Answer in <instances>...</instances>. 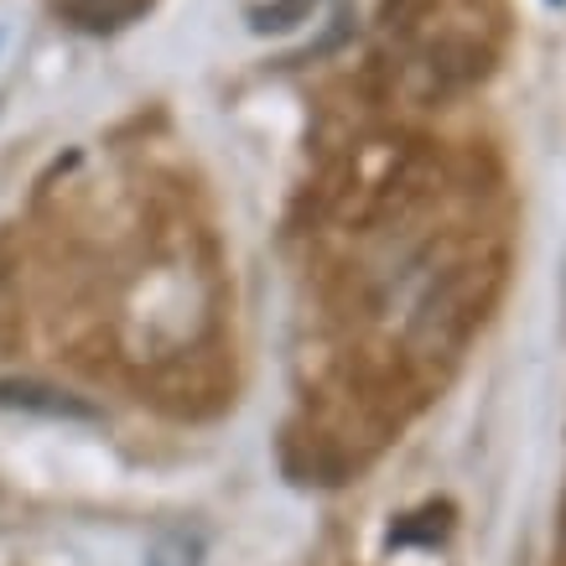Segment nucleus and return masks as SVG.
I'll use <instances>...</instances> for the list:
<instances>
[{"instance_id": "20e7f679", "label": "nucleus", "mask_w": 566, "mask_h": 566, "mask_svg": "<svg viewBox=\"0 0 566 566\" xmlns=\"http://www.w3.org/2000/svg\"><path fill=\"white\" fill-rule=\"evenodd\" d=\"M286 17H307V0H281V6H265V11H255V27L265 32V27H292Z\"/></svg>"}, {"instance_id": "7ed1b4c3", "label": "nucleus", "mask_w": 566, "mask_h": 566, "mask_svg": "<svg viewBox=\"0 0 566 566\" xmlns=\"http://www.w3.org/2000/svg\"><path fill=\"white\" fill-rule=\"evenodd\" d=\"M203 556H208L203 531H192V525H167V531L146 546V562L140 566H203Z\"/></svg>"}, {"instance_id": "f03ea898", "label": "nucleus", "mask_w": 566, "mask_h": 566, "mask_svg": "<svg viewBox=\"0 0 566 566\" xmlns=\"http://www.w3.org/2000/svg\"><path fill=\"white\" fill-rule=\"evenodd\" d=\"M63 21H73L78 32H120L151 6V0H52Z\"/></svg>"}, {"instance_id": "f257e3e1", "label": "nucleus", "mask_w": 566, "mask_h": 566, "mask_svg": "<svg viewBox=\"0 0 566 566\" xmlns=\"http://www.w3.org/2000/svg\"><path fill=\"white\" fill-rule=\"evenodd\" d=\"M0 406H17V411H42V416H73V421H94L84 400H73L69 390H52V385H32V379H6L0 385Z\"/></svg>"}]
</instances>
